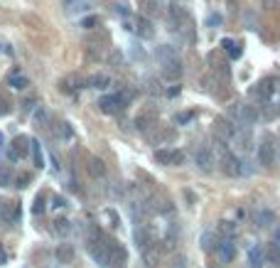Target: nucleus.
<instances>
[{"label":"nucleus","mask_w":280,"mask_h":268,"mask_svg":"<svg viewBox=\"0 0 280 268\" xmlns=\"http://www.w3.org/2000/svg\"><path fill=\"white\" fill-rule=\"evenodd\" d=\"M123 27L128 30V32H133V35H138L140 39H150L152 35H155V30H152V22H150L148 18H126V22H123Z\"/></svg>","instance_id":"nucleus-1"},{"label":"nucleus","mask_w":280,"mask_h":268,"mask_svg":"<svg viewBox=\"0 0 280 268\" xmlns=\"http://www.w3.org/2000/svg\"><path fill=\"white\" fill-rule=\"evenodd\" d=\"M106 246H108V268H121L126 261H128V251L123 249L118 241L108 239Z\"/></svg>","instance_id":"nucleus-2"},{"label":"nucleus","mask_w":280,"mask_h":268,"mask_svg":"<svg viewBox=\"0 0 280 268\" xmlns=\"http://www.w3.org/2000/svg\"><path fill=\"white\" fill-rule=\"evenodd\" d=\"M234 116L241 121L243 126H253L258 121V109L256 106H248V103H236L234 106Z\"/></svg>","instance_id":"nucleus-3"},{"label":"nucleus","mask_w":280,"mask_h":268,"mask_svg":"<svg viewBox=\"0 0 280 268\" xmlns=\"http://www.w3.org/2000/svg\"><path fill=\"white\" fill-rule=\"evenodd\" d=\"M167 20H170V25H172L175 32H182L185 27H189V18H187V13L180 8V5H172V8H170Z\"/></svg>","instance_id":"nucleus-4"},{"label":"nucleus","mask_w":280,"mask_h":268,"mask_svg":"<svg viewBox=\"0 0 280 268\" xmlns=\"http://www.w3.org/2000/svg\"><path fill=\"white\" fill-rule=\"evenodd\" d=\"M216 253H219V261L221 263H229V261H234V256H236V244H234V239H229V236H221L219 241H216Z\"/></svg>","instance_id":"nucleus-5"},{"label":"nucleus","mask_w":280,"mask_h":268,"mask_svg":"<svg viewBox=\"0 0 280 268\" xmlns=\"http://www.w3.org/2000/svg\"><path fill=\"white\" fill-rule=\"evenodd\" d=\"M219 163H221V170H224L226 175H231V177H239V175H241V160L234 153H229L226 148L221 150V160H219Z\"/></svg>","instance_id":"nucleus-6"},{"label":"nucleus","mask_w":280,"mask_h":268,"mask_svg":"<svg viewBox=\"0 0 280 268\" xmlns=\"http://www.w3.org/2000/svg\"><path fill=\"white\" fill-rule=\"evenodd\" d=\"M8 155H10V160H22V157H27V155H30V138H27V135H18V138L13 140Z\"/></svg>","instance_id":"nucleus-7"},{"label":"nucleus","mask_w":280,"mask_h":268,"mask_svg":"<svg viewBox=\"0 0 280 268\" xmlns=\"http://www.w3.org/2000/svg\"><path fill=\"white\" fill-rule=\"evenodd\" d=\"M155 160L160 165H182L185 163V153L182 150H155Z\"/></svg>","instance_id":"nucleus-8"},{"label":"nucleus","mask_w":280,"mask_h":268,"mask_svg":"<svg viewBox=\"0 0 280 268\" xmlns=\"http://www.w3.org/2000/svg\"><path fill=\"white\" fill-rule=\"evenodd\" d=\"M214 135H216V140H219V143H226V140H231V138L236 135V128L231 126V121H226V118H216V123H214Z\"/></svg>","instance_id":"nucleus-9"},{"label":"nucleus","mask_w":280,"mask_h":268,"mask_svg":"<svg viewBox=\"0 0 280 268\" xmlns=\"http://www.w3.org/2000/svg\"><path fill=\"white\" fill-rule=\"evenodd\" d=\"M162 77L167 79V81H175V79L182 77V59L172 57L167 62H162Z\"/></svg>","instance_id":"nucleus-10"},{"label":"nucleus","mask_w":280,"mask_h":268,"mask_svg":"<svg viewBox=\"0 0 280 268\" xmlns=\"http://www.w3.org/2000/svg\"><path fill=\"white\" fill-rule=\"evenodd\" d=\"M98 106H101V111H103V114H111L113 116V114H118V111H121L126 103L121 101V96H118V94H111V96H101Z\"/></svg>","instance_id":"nucleus-11"},{"label":"nucleus","mask_w":280,"mask_h":268,"mask_svg":"<svg viewBox=\"0 0 280 268\" xmlns=\"http://www.w3.org/2000/svg\"><path fill=\"white\" fill-rule=\"evenodd\" d=\"M275 79H263V81H258L253 89H251V94L256 96V98H261V101H268L270 96H273V91H275Z\"/></svg>","instance_id":"nucleus-12"},{"label":"nucleus","mask_w":280,"mask_h":268,"mask_svg":"<svg viewBox=\"0 0 280 268\" xmlns=\"http://www.w3.org/2000/svg\"><path fill=\"white\" fill-rule=\"evenodd\" d=\"M273 160H275V148H273V143L265 138L261 145H258V163H261V165H273Z\"/></svg>","instance_id":"nucleus-13"},{"label":"nucleus","mask_w":280,"mask_h":268,"mask_svg":"<svg viewBox=\"0 0 280 268\" xmlns=\"http://www.w3.org/2000/svg\"><path fill=\"white\" fill-rule=\"evenodd\" d=\"M197 165H199L204 173H211V170H214V165H216L214 150H206V148H202V150L197 153Z\"/></svg>","instance_id":"nucleus-14"},{"label":"nucleus","mask_w":280,"mask_h":268,"mask_svg":"<svg viewBox=\"0 0 280 268\" xmlns=\"http://www.w3.org/2000/svg\"><path fill=\"white\" fill-rule=\"evenodd\" d=\"M140 251H143V261H145V266H157V263H160V249L155 246V241L148 244L145 249H140Z\"/></svg>","instance_id":"nucleus-15"},{"label":"nucleus","mask_w":280,"mask_h":268,"mask_svg":"<svg viewBox=\"0 0 280 268\" xmlns=\"http://www.w3.org/2000/svg\"><path fill=\"white\" fill-rule=\"evenodd\" d=\"M86 170H89L91 177H103V175H106V163L93 155V157H89V163H86Z\"/></svg>","instance_id":"nucleus-16"},{"label":"nucleus","mask_w":280,"mask_h":268,"mask_svg":"<svg viewBox=\"0 0 280 268\" xmlns=\"http://www.w3.org/2000/svg\"><path fill=\"white\" fill-rule=\"evenodd\" d=\"M54 256H57V261H59L62 266L72 263V258H74V249H72V244H59Z\"/></svg>","instance_id":"nucleus-17"},{"label":"nucleus","mask_w":280,"mask_h":268,"mask_svg":"<svg viewBox=\"0 0 280 268\" xmlns=\"http://www.w3.org/2000/svg\"><path fill=\"white\" fill-rule=\"evenodd\" d=\"M248 263H251V268H263L265 253H263L261 246H251V249H248Z\"/></svg>","instance_id":"nucleus-18"},{"label":"nucleus","mask_w":280,"mask_h":268,"mask_svg":"<svg viewBox=\"0 0 280 268\" xmlns=\"http://www.w3.org/2000/svg\"><path fill=\"white\" fill-rule=\"evenodd\" d=\"M86 86H91V89H108L111 79H108V74H91L86 79Z\"/></svg>","instance_id":"nucleus-19"},{"label":"nucleus","mask_w":280,"mask_h":268,"mask_svg":"<svg viewBox=\"0 0 280 268\" xmlns=\"http://www.w3.org/2000/svg\"><path fill=\"white\" fill-rule=\"evenodd\" d=\"M273 222H275L273 209H258L256 211V227H273Z\"/></svg>","instance_id":"nucleus-20"},{"label":"nucleus","mask_w":280,"mask_h":268,"mask_svg":"<svg viewBox=\"0 0 280 268\" xmlns=\"http://www.w3.org/2000/svg\"><path fill=\"white\" fill-rule=\"evenodd\" d=\"M177 138V133L175 131H167V128H160L157 133H150V140L157 145V143H172Z\"/></svg>","instance_id":"nucleus-21"},{"label":"nucleus","mask_w":280,"mask_h":268,"mask_svg":"<svg viewBox=\"0 0 280 268\" xmlns=\"http://www.w3.org/2000/svg\"><path fill=\"white\" fill-rule=\"evenodd\" d=\"M135 241H138L140 249H145L148 244H152V236H150V231L145 229V227H138V229H135Z\"/></svg>","instance_id":"nucleus-22"},{"label":"nucleus","mask_w":280,"mask_h":268,"mask_svg":"<svg viewBox=\"0 0 280 268\" xmlns=\"http://www.w3.org/2000/svg\"><path fill=\"white\" fill-rule=\"evenodd\" d=\"M278 116H280V106H278V103H265V106H263V111L258 114V118L273 121V118H278Z\"/></svg>","instance_id":"nucleus-23"},{"label":"nucleus","mask_w":280,"mask_h":268,"mask_svg":"<svg viewBox=\"0 0 280 268\" xmlns=\"http://www.w3.org/2000/svg\"><path fill=\"white\" fill-rule=\"evenodd\" d=\"M54 231L59 236H67L69 231H72V222L67 219V217H57L54 219Z\"/></svg>","instance_id":"nucleus-24"},{"label":"nucleus","mask_w":280,"mask_h":268,"mask_svg":"<svg viewBox=\"0 0 280 268\" xmlns=\"http://www.w3.org/2000/svg\"><path fill=\"white\" fill-rule=\"evenodd\" d=\"M263 253H265V261H270V263H280V246H278V244H268V246L263 249Z\"/></svg>","instance_id":"nucleus-25"},{"label":"nucleus","mask_w":280,"mask_h":268,"mask_svg":"<svg viewBox=\"0 0 280 268\" xmlns=\"http://www.w3.org/2000/svg\"><path fill=\"white\" fill-rule=\"evenodd\" d=\"M152 209L160 211V214H172V209H175V207H172V202H170V199H165V197H157V199H155V204H152Z\"/></svg>","instance_id":"nucleus-26"},{"label":"nucleus","mask_w":280,"mask_h":268,"mask_svg":"<svg viewBox=\"0 0 280 268\" xmlns=\"http://www.w3.org/2000/svg\"><path fill=\"white\" fill-rule=\"evenodd\" d=\"M30 150H32V157H35V165L44 168V155H42V148H39L37 140H30Z\"/></svg>","instance_id":"nucleus-27"},{"label":"nucleus","mask_w":280,"mask_h":268,"mask_svg":"<svg viewBox=\"0 0 280 268\" xmlns=\"http://www.w3.org/2000/svg\"><path fill=\"white\" fill-rule=\"evenodd\" d=\"M216 229H219L221 236H229V239H234V236H236V231H239L234 222H219V227H216Z\"/></svg>","instance_id":"nucleus-28"},{"label":"nucleus","mask_w":280,"mask_h":268,"mask_svg":"<svg viewBox=\"0 0 280 268\" xmlns=\"http://www.w3.org/2000/svg\"><path fill=\"white\" fill-rule=\"evenodd\" d=\"M103 222H106L111 229H118V227H121V219H118L116 209H103Z\"/></svg>","instance_id":"nucleus-29"},{"label":"nucleus","mask_w":280,"mask_h":268,"mask_svg":"<svg viewBox=\"0 0 280 268\" xmlns=\"http://www.w3.org/2000/svg\"><path fill=\"white\" fill-rule=\"evenodd\" d=\"M155 55H157V59H160V64H162V62H167V59H172V57H177V52H175L172 47H167V44L157 47V52H155Z\"/></svg>","instance_id":"nucleus-30"},{"label":"nucleus","mask_w":280,"mask_h":268,"mask_svg":"<svg viewBox=\"0 0 280 268\" xmlns=\"http://www.w3.org/2000/svg\"><path fill=\"white\" fill-rule=\"evenodd\" d=\"M8 81H10V86H13V89H25V86L30 84V81H27V77H22V74H18V72H13Z\"/></svg>","instance_id":"nucleus-31"},{"label":"nucleus","mask_w":280,"mask_h":268,"mask_svg":"<svg viewBox=\"0 0 280 268\" xmlns=\"http://www.w3.org/2000/svg\"><path fill=\"white\" fill-rule=\"evenodd\" d=\"M221 44H224V49H229V55H231V59H239V57H241V49H239V44H234L231 39H224Z\"/></svg>","instance_id":"nucleus-32"},{"label":"nucleus","mask_w":280,"mask_h":268,"mask_svg":"<svg viewBox=\"0 0 280 268\" xmlns=\"http://www.w3.org/2000/svg\"><path fill=\"white\" fill-rule=\"evenodd\" d=\"M202 249L204 251L216 249V239H214V234H204V236H202Z\"/></svg>","instance_id":"nucleus-33"},{"label":"nucleus","mask_w":280,"mask_h":268,"mask_svg":"<svg viewBox=\"0 0 280 268\" xmlns=\"http://www.w3.org/2000/svg\"><path fill=\"white\" fill-rule=\"evenodd\" d=\"M57 135H59V138H64V140H69V138L74 135V131H72V126H69V123H59Z\"/></svg>","instance_id":"nucleus-34"},{"label":"nucleus","mask_w":280,"mask_h":268,"mask_svg":"<svg viewBox=\"0 0 280 268\" xmlns=\"http://www.w3.org/2000/svg\"><path fill=\"white\" fill-rule=\"evenodd\" d=\"M98 22H101V20L96 18V15H91V18H84V22H81V27H84V30H93V27H96Z\"/></svg>","instance_id":"nucleus-35"},{"label":"nucleus","mask_w":280,"mask_h":268,"mask_svg":"<svg viewBox=\"0 0 280 268\" xmlns=\"http://www.w3.org/2000/svg\"><path fill=\"white\" fill-rule=\"evenodd\" d=\"M8 185H10V170L0 168V187H8Z\"/></svg>","instance_id":"nucleus-36"},{"label":"nucleus","mask_w":280,"mask_h":268,"mask_svg":"<svg viewBox=\"0 0 280 268\" xmlns=\"http://www.w3.org/2000/svg\"><path fill=\"white\" fill-rule=\"evenodd\" d=\"M35 214H42L44 211V194H37V199H35V207H32Z\"/></svg>","instance_id":"nucleus-37"},{"label":"nucleus","mask_w":280,"mask_h":268,"mask_svg":"<svg viewBox=\"0 0 280 268\" xmlns=\"http://www.w3.org/2000/svg\"><path fill=\"white\" fill-rule=\"evenodd\" d=\"M30 180H32V177H30V173H22V175H18L15 185H18V187H27V185H30Z\"/></svg>","instance_id":"nucleus-38"},{"label":"nucleus","mask_w":280,"mask_h":268,"mask_svg":"<svg viewBox=\"0 0 280 268\" xmlns=\"http://www.w3.org/2000/svg\"><path fill=\"white\" fill-rule=\"evenodd\" d=\"M148 91H150V94H162V89H160V81L150 79V81H148Z\"/></svg>","instance_id":"nucleus-39"},{"label":"nucleus","mask_w":280,"mask_h":268,"mask_svg":"<svg viewBox=\"0 0 280 268\" xmlns=\"http://www.w3.org/2000/svg\"><path fill=\"white\" fill-rule=\"evenodd\" d=\"M35 121H37L39 126H44V121H47V111H44V109H37V111H35Z\"/></svg>","instance_id":"nucleus-40"},{"label":"nucleus","mask_w":280,"mask_h":268,"mask_svg":"<svg viewBox=\"0 0 280 268\" xmlns=\"http://www.w3.org/2000/svg\"><path fill=\"white\" fill-rule=\"evenodd\" d=\"M175 121H177V123H189V121H192V114H189V111H187V114H177Z\"/></svg>","instance_id":"nucleus-41"},{"label":"nucleus","mask_w":280,"mask_h":268,"mask_svg":"<svg viewBox=\"0 0 280 268\" xmlns=\"http://www.w3.org/2000/svg\"><path fill=\"white\" fill-rule=\"evenodd\" d=\"M8 114H10V106H8V103L0 98V116H8Z\"/></svg>","instance_id":"nucleus-42"},{"label":"nucleus","mask_w":280,"mask_h":268,"mask_svg":"<svg viewBox=\"0 0 280 268\" xmlns=\"http://www.w3.org/2000/svg\"><path fill=\"white\" fill-rule=\"evenodd\" d=\"M22 106H25V111H32V109H35V98H27Z\"/></svg>","instance_id":"nucleus-43"},{"label":"nucleus","mask_w":280,"mask_h":268,"mask_svg":"<svg viewBox=\"0 0 280 268\" xmlns=\"http://www.w3.org/2000/svg\"><path fill=\"white\" fill-rule=\"evenodd\" d=\"M52 207H64V199H62V197H54V204H52Z\"/></svg>","instance_id":"nucleus-44"},{"label":"nucleus","mask_w":280,"mask_h":268,"mask_svg":"<svg viewBox=\"0 0 280 268\" xmlns=\"http://www.w3.org/2000/svg\"><path fill=\"white\" fill-rule=\"evenodd\" d=\"M273 244H278V246H280V227L275 229V239H273Z\"/></svg>","instance_id":"nucleus-45"},{"label":"nucleus","mask_w":280,"mask_h":268,"mask_svg":"<svg viewBox=\"0 0 280 268\" xmlns=\"http://www.w3.org/2000/svg\"><path fill=\"white\" fill-rule=\"evenodd\" d=\"M219 20H221L219 15H211V18H209V22H211V25H219Z\"/></svg>","instance_id":"nucleus-46"},{"label":"nucleus","mask_w":280,"mask_h":268,"mask_svg":"<svg viewBox=\"0 0 280 268\" xmlns=\"http://www.w3.org/2000/svg\"><path fill=\"white\" fill-rule=\"evenodd\" d=\"M0 261H5V256H3V251H0Z\"/></svg>","instance_id":"nucleus-47"},{"label":"nucleus","mask_w":280,"mask_h":268,"mask_svg":"<svg viewBox=\"0 0 280 268\" xmlns=\"http://www.w3.org/2000/svg\"><path fill=\"white\" fill-rule=\"evenodd\" d=\"M175 268H185V266H175Z\"/></svg>","instance_id":"nucleus-48"}]
</instances>
